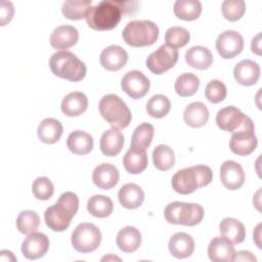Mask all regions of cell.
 Wrapping results in <instances>:
<instances>
[{
    "label": "cell",
    "mask_w": 262,
    "mask_h": 262,
    "mask_svg": "<svg viewBox=\"0 0 262 262\" xmlns=\"http://www.w3.org/2000/svg\"><path fill=\"white\" fill-rule=\"evenodd\" d=\"M137 4L136 1L103 0L89 7L85 19L92 30L110 31L119 25L122 14H132Z\"/></svg>",
    "instance_id": "cell-1"
},
{
    "label": "cell",
    "mask_w": 262,
    "mask_h": 262,
    "mask_svg": "<svg viewBox=\"0 0 262 262\" xmlns=\"http://www.w3.org/2000/svg\"><path fill=\"white\" fill-rule=\"evenodd\" d=\"M79 208V198L72 191L63 192L57 202L44 213L46 225L53 231H64L71 224Z\"/></svg>",
    "instance_id": "cell-2"
},
{
    "label": "cell",
    "mask_w": 262,
    "mask_h": 262,
    "mask_svg": "<svg viewBox=\"0 0 262 262\" xmlns=\"http://www.w3.org/2000/svg\"><path fill=\"white\" fill-rule=\"evenodd\" d=\"M213 179L209 166L195 165L177 171L172 177V187L180 194H189L200 187L208 185Z\"/></svg>",
    "instance_id": "cell-3"
},
{
    "label": "cell",
    "mask_w": 262,
    "mask_h": 262,
    "mask_svg": "<svg viewBox=\"0 0 262 262\" xmlns=\"http://www.w3.org/2000/svg\"><path fill=\"white\" fill-rule=\"evenodd\" d=\"M49 68L53 75L70 82H79L86 76V66L71 51H57L49 58Z\"/></svg>",
    "instance_id": "cell-4"
},
{
    "label": "cell",
    "mask_w": 262,
    "mask_h": 262,
    "mask_svg": "<svg viewBox=\"0 0 262 262\" xmlns=\"http://www.w3.org/2000/svg\"><path fill=\"white\" fill-rule=\"evenodd\" d=\"M101 117L116 129H124L129 126L132 115L124 100L116 94L104 95L98 104Z\"/></svg>",
    "instance_id": "cell-5"
},
{
    "label": "cell",
    "mask_w": 262,
    "mask_h": 262,
    "mask_svg": "<svg viewBox=\"0 0 262 262\" xmlns=\"http://www.w3.org/2000/svg\"><path fill=\"white\" fill-rule=\"evenodd\" d=\"M122 37L132 47L150 46L158 40L159 28L151 20H132L124 28Z\"/></svg>",
    "instance_id": "cell-6"
},
{
    "label": "cell",
    "mask_w": 262,
    "mask_h": 262,
    "mask_svg": "<svg viewBox=\"0 0 262 262\" xmlns=\"http://www.w3.org/2000/svg\"><path fill=\"white\" fill-rule=\"evenodd\" d=\"M166 221L172 224L194 226L204 218V209L194 203L173 202L167 205L164 211Z\"/></svg>",
    "instance_id": "cell-7"
},
{
    "label": "cell",
    "mask_w": 262,
    "mask_h": 262,
    "mask_svg": "<svg viewBox=\"0 0 262 262\" xmlns=\"http://www.w3.org/2000/svg\"><path fill=\"white\" fill-rule=\"evenodd\" d=\"M258 144L255 135V126L250 117L247 116L243 125L232 133L229 140L230 150L237 156H249L252 154Z\"/></svg>",
    "instance_id": "cell-8"
},
{
    "label": "cell",
    "mask_w": 262,
    "mask_h": 262,
    "mask_svg": "<svg viewBox=\"0 0 262 262\" xmlns=\"http://www.w3.org/2000/svg\"><path fill=\"white\" fill-rule=\"evenodd\" d=\"M101 242V232L99 228L92 223H80L72 233L73 248L82 254L95 251Z\"/></svg>",
    "instance_id": "cell-9"
},
{
    "label": "cell",
    "mask_w": 262,
    "mask_h": 262,
    "mask_svg": "<svg viewBox=\"0 0 262 262\" xmlns=\"http://www.w3.org/2000/svg\"><path fill=\"white\" fill-rule=\"evenodd\" d=\"M178 50L167 44L161 45L146 58L147 69L156 75H161L172 69L178 60Z\"/></svg>",
    "instance_id": "cell-10"
},
{
    "label": "cell",
    "mask_w": 262,
    "mask_h": 262,
    "mask_svg": "<svg viewBox=\"0 0 262 262\" xmlns=\"http://www.w3.org/2000/svg\"><path fill=\"white\" fill-rule=\"evenodd\" d=\"M216 49L224 59H230L238 55L244 49L243 36L232 30L221 33L216 40Z\"/></svg>",
    "instance_id": "cell-11"
},
{
    "label": "cell",
    "mask_w": 262,
    "mask_h": 262,
    "mask_svg": "<svg viewBox=\"0 0 262 262\" xmlns=\"http://www.w3.org/2000/svg\"><path fill=\"white\" fill-rule=\"evenodd\" d=\"M121 87L128 96L133 99H139L148 92L150 82L144 74L133 70L125 74L121 81Z\"/></svg>",
    "instance_id": "cell-12"
},
{
    "label": "cell",
    "mask_w": 262,
    "mask_h": 262,
    "mask_svg": "<svg viewBox=\"0 0 262 262\" xmlns=\"http://www.w3.org/2000/svg\"><path fill=\"white\" fill-rule=\"evenodd\" d=\"M49 238L42 232L30 233L21 244L23 255L30 260L42 258L49 249Z\"/></svg>",
    "instance_id": "cell-13"
},
{
    "label": "cell",
    "mask_w": 262,
    "mask_h": 262,
    "mask_svg": "<svg viewBox=\"0 0 262 262\" xmlns=\"http://www.w3.org/2000/svg\"><path fill=\"white\" fill-rule=\"evenodd\" d=\"M220 180L223 186L229 190L241 188L245 182L243 167L235 161H225L220 167Z\"/></svg>",
    "instance_id": "cell-14"
},
{
    "label": "cell",
    "mask_w": 262,
    "mask_h": 262,
    "mask_svg": "<svg viewBox=\"0 0 262 262\" xmlns=\"http://www.w3.org/2000/svg\"><path fill=\"white\" fill-rule=\"evenodd\" d=\"M246 118L247 116L241 110L229 105L221 108L217 113L216 124L221 130L233 133L243 125Z\"/></svg>",
    "instance_id": "cell-15"
},
{
    "label": "cell",
    "mask_w": 262,
    "mask_h": 262,
    "mask_svg": "<svg viewBox=\"0 0 262 262\" xmlns=\"http://www.w3.org/2000/svg\"><path fill=\"white\" fill-rule=\"evenodd\" d=\"M127 60V51L119 45L107 46L101 51L99 56V61L102 68L111 72H116L124 68Z\"/></svg>",
    "instance_id": "cell-16"
},
{
    "label": "cell",
    "mask_w": 262,
    "mask_h": 262,
    "mask_svg": "<svg viewBox=\"0 0 262 262\" xmlns=\"http://www.w3.org/2000/svg\"><path fill=\"white\" fill-rule=\"evenodd\" d=\"M120 179L118 168L108 163H102L95 167L92 172L93 183L100 189H111L115 187Z\"/></svg>",
    "instance_id": "cell-17"
},
{
    "label": "cell",
    "mask_w": 262,
    "mask_h": 262,
    "mask_svg": "<svg viewBox=\"0 0 262 262\" xmlns=\"http://www.w3.org/2000/svg\"><path fill=\"white\" fill-rule=\"evenodd\" d=\"M234 255V247L223 236H215L208 246V256L213 262H231Z\"/></svg>",
    "instance_id": "cell-18"
},
{
    "label": "cell",
    "mask_w": 262,
    "mask_h": 262,
    "mask_svg": "<svg viewBox=\"0 0 262 262\" xmlns=\"http://www.w3.org/2000/svg\"><path fill=\"white\" fill-rule=\"evenodd\" d=\"M79 40L78 30L69 25H62L53 30L50 35V45L60 51L74 46Z\"/></svg>",
    "instance_id": "cell-19"
},
{
    "label": "cell",
    "mask_w": 262,
    "mask_h": 262,
    "mask_svg": "<svg viewBox=\"0 0 262 262\" xmlns=\"http://www.w3.org/2000/svg\"><path fill=\"white\" fill-rule=\"evenodd\" d=\"M233 76L238 84L243 86H252L259 80L260 67L254 60L243 59L235 64Z\"/></svg>",
    "instance_id": "cell-20"
},
{
    "label": "cell",
    "mask_w": 262,
    "mask_h": 262,
    "mask_svg": "<svg viewBox=\"0 0 262 262\" xmlns=\"http://www.w3.org/2000/svg\"><path fill=\"white\" fill-rule=\"evenodd\" d=\"M168 248L171 255L175 258H187L194 251V241L188 233L176 232L170 237Z\"/></svg>",
    "instance_id": "cell-21"
},
{
    "label": "cell",
    "mask_w": 262,
    "mask_h": 262,
    "mask_svg": "<svg viewBox=\"0 0 262 262\" xmlns=\"http://www.w3.org/2000/svg\"><path fill=\"white\" fill-rule=\"evenodd\" d=\"M124 145V135L119 129L112 128L104 131L99 140L101 152L106 157H115L120 154Z\"/></svg>",
    "instance_id": "cell-22"
},
{
    "label": "cell",
    "mask_w": 262,
    "mask_h": 262,
    "mask_svg": "<svg viewBox=\"0 0 262 262\" xmlns=\"http://www.w3.org/2000/svg\"><path fill=\"white\" fill-rule=\"evenodd\" d=\"M118 199L124 208L133 210L142 205L144 201V192L139 185L135 183H126L120 188Z\"/></svg>",
    "instance_id": "cell-23"
},
{
    "label": "cell",
    "mask_w": 262,
    "mask_h": 262,
    "mask_svg": "<svg viewBox=\"0 0 262 262\" xmlns=\"http://www.w3.org/2000/svg\"><path fill=\"white\" fill-rule=\"evenodd\" d=\"M88 107L87 96L79 91H74L66 95L61 101V112L68 117H78Z\"/></svg>",
    "instance_id": "cell-24"
},
{
    "label": "cell",
    "mask_w": 262,
    "mask_h": 262,
    "mask_svg": "<svg viewBox=\"0 0 262 262\" xmlns=\"http://www.w3.org/2000/svg\"><path fill=\"white\" fill-rule=\"evenodd\" d=\"M183 120L189 127H203L209 120V110L206 104L201 101L191 102L183 112Z\"/></svg>",
    "instance_id": "cell-25"
},
{
    "label": "cell",
    "mask_w": 262,
    "mask_h": 262,
    "mask_svg": "<svg viewBox=\"0 0 262 262\" xmlns=\"http://www.w3.org/2000/svg\"><path fill=\"white\" fill-rule=\"evenodd\" d=\"M117 246L125 253L135 252L141 244V233L134 226H125L117 234Z\"/></svg>",
    "instance_id": "cell-26"
},
{
    "label": "cell",
    "mask_w": 262,
    "mask_h": 262,
    "mask_svg": "<svg viewBox=\"0 0 262 262\" xmlns=\"http://www.w3.org/2000/svg\"><path fill=\"white\" fill-rule=\"evenodd\" d=\"M68 148L75 155L84 156L89 154L93 148L92 136L82 130H76L69 134L67 139Z\"/></svg>",
    "instance_id": "cell-27"
},
{
    "label": "cell",
    "mask_w": 262,
    "mask_h": 262,
    "mask_svg": "<svg viewBox=\"0 0 262 262\" xmlns=\"http://www.w3.org/2000/svg\"><path fill=\"white\" fill-rule=\"evenodd\" d=\"M63 127L59 121L53 118H46L39 124L37 133L42 142L53 144L60 139Z\"/></svg>",
    "instance_id": "cell-28"
},
{
    "label": "cell",
    "mask_w": 262,
    "mask_h": 262,
    "mask_svg": "<svg viewBox=\"0 0 262 262\" xmlns=\"http://www.w3.org/2000/svg\"><path fill=\"white\" fill-rule=\"evenodd\" d=\"M219 231L231 244H241L246 237L244 224L235 218L227 217L222 219L219 224Z\"/></svg>",
    "instance_id": "cell-29"
},
{
    "label": "cell",
    "mask_w": 262,
    "mask_h": 262,
    "mask_svg": "<svg viewBox=\"0 0 262 262\" xmlns=\"http://www.w3.org/2000/svg\"><path fill=\"white\" fill-rule=\"evenodd\" d=\"M185 61L193 69L207 70L213 63V55L205 46H193L186 51Z\"/></svg>",
    "instance_id": "cell-30"
},
{
    "label": "cell",
    "mask_w": 262,
    "mask_h": 262,
    "mask_svg": "<svg viewBox=\"0 0 262 262\" xmlns=\"http://www.w3.org/2000/svg\"><path fill=\"white\" fill-rule=\"evenodd\" d=\"M147 155L145 150H137L130 147L123 158V165L130 174H139L147 167Z\"/></svg>",
    "instance_id": "cell-31"
},
{
    "label": "cell",
    "mask_w": 262,
    "mask_h": 262,
    "mask_svg": "<svg viewBox=\"0 0 262 262\" xmlns=\"http://www.w3.org/2000/svg\"><path fill=\"white\" fill-rule=\"evenodd\" d=\"M174 14L183 20H194L202 13V3L198 0H177L173 6Z\"/></svg>",
    "instance_id": "cell-32"
},
{
    "label": "cell",
    "mask_w": 262,
    "mask_h": 262,
    "mask_svg": "<svg viewBox=\"0 0 262 262\" xmlns=\"http://www.w3.org/2000/svg\"><path fill=\"white\" fill-rule=\"evenodd\" d=\"M87 210L96 218H105L113 213L114 203L106 195L94 194L87 202Z\"/></svg>",
    "instance_id": "cell-33"
},
{
    "label": "cell",
    "mask_w": 262,
    "mask_h": 262,
    "mask_svg": "<svg viewBox=\"0 0 262 262\" xmlns=\"http://www.w3.org/2000/svg\"><path fill=\"white\" fill-rule=\"evenodd\" d=\"M155 133L151 124L142 123L136 127L131 138V147L137 150H146L150 145Z\"/></svg>",
    "instance_id": "cell-34"
},
{
    "label": "cell",
    "mask_w": 262,
    "mask_h": 262,
    "mask_svg": "<svg viewBox=\"0 0 262 262\" xmlns=\"http://www.w3.org/2000/svg\"><path fill=\"white\" fill-rule=\"evenodd\" d=\"M200 86V80L192 73H183L177 77L174 88L176 93L181 97L192 96L196 93Z\"/></svg>",
    "instance_id": "cell-35"
},
{
    "label": "cell",
    "mask_w": 262,
    "mask_h": 262,
    "mask_svg": "<svg viewBox=\"0 0 262 262\" xmlns=\"http://www.w3.org/2000/svg\"><path fill=\"white\" fill-rule=\"evenodd\" d=\"M152 162L160 171H168L175 164V155L173 149L166 144H159L152 151Z\"/></svg>",
    "instance_id": "cell-36"
},
{
    "label": "cell",
    "mask_w": 262,
    "mask_h": 262,
    "mask_svg": "<svg viewBox=\"0 0 262 262\" xmlns=\"http://www.w3.org/2000/svg\"><path fill=\"white\" fill-rule=\"evenodd\" d=\"M91 0H68L64 1L61 7L63 16L71 20H78L86 17V13L91 6Z\"/></svg>",
    "instance_id": "cell-37"
},
{
    "label": "cell",
    "mask_w": 262,
    "mask_h": 262,
    "mask_svg": "<svg viewBox=\"0 0 262 262\" xmlns=\"http://www.w3.org/2000/svg\"><path fill=\"white\" fill-rule=\"evenodd\" d=\"M171 108V102L169 98L163 94H156L149 98L146 103L147 114L157 119L164 118L168 115Z\"/></svg>",
    "instance_id": "cell-38"
},
{
    "label": "cell",
    "mask_w": 262,
    "mask_h": 262,
    "mask_svg": "<svg viewBox=\"0 0 262 262\" xmlns=\"http://www.w3.org/2000/svg\"><path fill=\"white\" fill-rule=\"evenodd\" d=\"M40 225L39 215L32 210H25L16 218V228L24 234L35 232Z\"/></svg>",
    "instance_id": "cell-39"
},
{
    "label": "cell",
    "mask_w": 262,
    "mask_h": 262,
    "mask_svg": "<svg viewBox=\"0 0 262 262\" xmlns=\"http://www.w3.org/2000/svg\"><path fill=\"white\" fill-rule=\"evenodd\" d=\"M190 39L189 32L182 27H171L165 34L166 44L173 48H180L185 46Z\"/></svg>",
    "instance_id": "cell-40"
},
{
    "label": "cell",
    "mask_w": 262,
    "mask_h": 262,
    "mask_svg": "<svg viewBox=\"0 0 262 262\" xmlns=\"http://www.w3.org/2000/svg\"><path fill=\"white\" fill-rule=\"evenodd\" d=\"M222 14L229 21H236L246 12V3L243 0H225L221 5Z\"/></svg>",
    "instance_id": "cell-41"
},
{
    "label": "cell",
    "mask_w": 262,
    "mask_h": 262,
    "mask_svg": "<svg viewBox=\"0 0 262 262\" xmlns=\"http://www.w3.org/2000/svg\"><path fill=\"white\" fill-rule=\"evenodd\" d=\"M32 191L36 199L46 201L52 196L54 192V186L48 177L41 176L34 180L32 184Z\"/></svg>",
    "instance_id": "cell-42"
},
{
    "label": "cell",
    "mask_w": 262,
    "mask_h": 262,
    "mask_svg": "<svg viewBox=\"0 0 262 262\" xmlns=\"http://www.w3.org/2000/svg\"><path fill=\"white\" fill-rule=\"evenodd\" d=\"M226 86L219 80L210 81L205 89V96L212 103H219L223 101L226 97Z\"/></svg>",
    "instance_id": "cell-43"
},
{
    "label": "cell",
    "mask_w": 262,
    "mask_h": 262,
    "mask_svg": "<svg viewBox=\"0 0 262 262\" xmlns=\"http://www.w3.org/2000/svg\"><path fill=\"white\" fill-rule=\"evenodd\" d=\"M14 13V8L11 2L7 1H2L1 2V26H5L7 23H9L13 16Z\"/></svg>",
    "instance_id": "cell-44"
},
{
    "label": "cell",
    "mask_w": 262,
    "mask_h": 262,
    "mask_svg": "<svg viewBox=\"0 0 262 262\" xmlns=\"http://www.w3.org/2000/svg\"><path fill=\"white\" fill-rule=\"evenodd\" d=\"M233 261H250V262H256V257L249 251H238L235 252Z\"/></svg>",
    "instance_id": "cell-45"
},
{
    "label": "cell",
    "mask_w": 262,
    "mask_h": 262,
    "mask_svg": "<svg viewBox=\"0 0 262 262\" xmlns=\"http://www.w3.org/2000/svg\"><path fill=\"white\" fill-rule=\"evenodd\" d=\"M251 50L257 55H261V33H258L251 42Z\"/></svg>",
    "instance_id": "cell-46"
},
{
    "label": "cell",
    "mask_w": 262,
    "mask_h": 262,
    "mask_svg": "<svg viewBox=\"0 0 262 262\" xmlns=\"http://www.w3.org/2000/svg\"><path fill=\"white\" fill-rule=\"evenodd\" d=\"M0 260L1 261H16L13 253L8 250H2L0 252Z\"/></svg>",
    "instance_id": "cell-47"
},
{
    "label": "cell",
    "mask_w": 262,
    "mask_h": 262,
    "mask_svg": "<svg viewBox=\"0 0 262 262\" xmlns=\"http://www.w3.org/2000/svg\"><path fill=\"white\" fill-rule=\"evenodd\" d=\"M260 227H261V224H258L256 229H255V232H254V241L256 243V245L258 246V248L261 249V244H260Z\"/></svg>",
    "instance_id": "cell-48"
},
{
    "label": "cell",
    "mask_w": 262,
    "mask_h": 262,
    "mask_svg": "<svg viewBox=\"0 0 262 262\" xmlns=\"http://www.w3.org/2000/svg\"><path fill=\"white\" fill-rule=\"evenodd\" d=\"M104 260H106V261H108V260H118V261H120L121 259L120 258H118V257H116V256H105V257H103L102 259H101V261H104Z\"/></svg>",
    "instance_id": "cell-49"
}]
</instances>
